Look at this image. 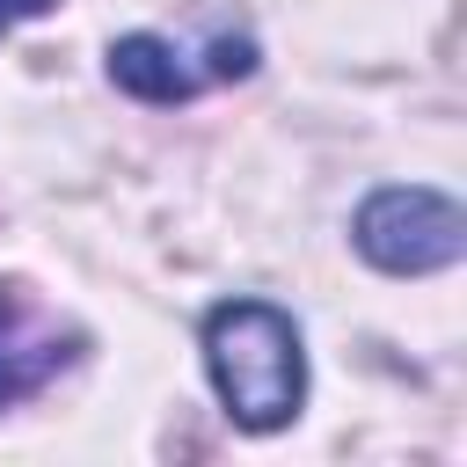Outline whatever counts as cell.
<instances>
[{"label":"cell","mask_w":467,"mask_h":467,"mask_svg":"<svg viewBox=\"0 0 467 467\" xmlns=\"http://www.w3.org/2000/svg\"><path fill=\"white\" fill-rule=\"evenodd\" d=\"M58 0H0V36L15 29V22H36V15H51Z\"/></svg>","instance_id":"5"},{"label":"cell","mask_w":467,"mask_h":467,"mask_svg":"<svg viewBox=\"0 0 467 467\" xmlns=\"http://www.w3.org/2000/svg\"><path fill=\"white\" fill-rule=\"evenodd\" d=\"M73 358H80V328L44 321L22 285H0V409L44 394Z\"/></svg>","instance_id":"3"},{"label":"cell","mask_w":467,"mask_h":467,"mask_svg":"<svg viewBox=\"0 0 467 467\" xmlns=\"http://www.w3.org/2000/svg\"><path fill=\"white\" fill-rule=\"evenodd\" d=\"M350 248L387 270V277H431V270H452L467 255V212L445 197V190H423V182H387L358 204L350 219Z\"/></svg>","instance_id":"2"},{"label":"cell","mask_w":467,"mask_h":467,"mask_svg":"<svg viewBox=\"0 0 467 467\" xmlns=\"http://www.w3.org/2000/svg\"><path fill=\"white\" fill-rule=\"evenodd\" d=\"M109 80H117L131 102H153V109L190 102V95L204 88V73H197V66H182V51H175L168 36H146V29L109 44Z\"/></svg>","instance_id":"4"},{"label":"cell","mask_w":467,"mask_h":467,"mask_svg":"<svg viewBox=\"0 0 467 467\" xmlns=\"http://www.w3.org/2000/svg\"><path fill=\"white\" fill-rule=\"evenodd\" d=\"M204 379L241 431H285L306 409V343L299 321L270 299H219L197 328Z\"/></svg>","instance_id":"1"}]
</instances>
